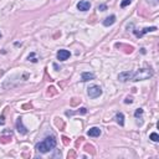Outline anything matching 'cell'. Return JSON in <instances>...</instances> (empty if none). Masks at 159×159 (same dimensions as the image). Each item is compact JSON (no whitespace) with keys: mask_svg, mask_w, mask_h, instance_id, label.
<instances>
[{"mask_svg":"<svg viewBox=\"0 0 159 159\" xmlns=\"http://www.w3.org/2000/svg\"><path fill=\"white\" fill-rule=\"evenodd\" d=\"M56 144H57L56 138L53 135H50V137H46L42 142L37 143L36 144V149L40 153H48L50 150H52L56 147Z\"/></svg>","mask_w":159,"mask_h":159,"instance_id":"1","label":"cell"},{"mask_svg":"<svg viewBox=\"0 0 159 159\" xmlns=\"http://www.w3.org/2000/svg\"><path fill=\"white\" fill-rule=\"evenodd\" d=\"M152 76H153V71L150 68H140L133 73L132 81H143V80L150 78Z\"/></svg>","mask_w":159,"mask_h":159,"instance_id":"2","label":"cell"},{"mask_svg":"<svg viewBox=\"0 0 159 159\" xmlns=\"http://www.w3.org/2000/svg\"><path fill=\"white\" fill-rule=\"evenodd\" d=\"M87 94L89 96V98H97L102 94V88L97 84H93L87 88Z\"/></svg>","mask_w":159,"mask_h":159,"instance_id":"3","label":"cell"},{"mask_svg":"<svg viewBox=\"0 0 159 159\" xmlns=\"http://www.w3.org/2000/svg\"><path fill=\"white\" fill-rule=\"evenodd\" d=\"M133 73L132 71H124V72H120L118 75V80L122 81V82H127V81H132V77H133Z\"/></svg>","mask_w":159,"mask_h":159,"instance_id":"4","label":"cell"},{"mask_svg":"<svg viewBox=\"0 0 159 159\" xmlns=\"http://www.w3.org/2000/svg\"><path fill=\"white\" fill-rule=\"evenodd\" d=\"M56 56H57V60H60V61H66V60L70 58L71 52L67 51V50H58Z\"/></svg>","mask_w":159,"mask_h":159,"instance_id":"5","label":"cell"},{"mask_svg":"<svg viewBox=\"0 0 159 159\" xmlns=\"http://www.w3.org/2000/svg\"><path fill=\"white\" fill-rule=\"evenodd\" d=\"M89 7H91V2L87 0H81L77 4V9L80 11H87V10H89Z\"/></svg>","mask_w":159,"mask_h":159,"instance_id":"6","label":"cell"},{"mask_svg":"<svg viewBox=\"0 0 159 159\" xmlns=\"http://www.w3.org/2000/svg\"><path fill=\"white\" fill-rule=\"evenodd\" d=\"M155 30H157L155 26H152V27H144L142 31H137V30H134V35H135L137 37H142L143 35H145V34H148V32H152V31H155Z\"/></svg>","mask_w":159,"mask_h":159,"instance_id":"7","label":"cell"},{"mask_svg":"<svg viewBox=\"0 0 159 159\" xmlns=\"http://www.w3.org/2000/svg\"><path fill=\"white\" fill-rule=\"evenodd\" d=\"M16 129H17V132H19L20 134H26V133H27V129H26V127L22 124V119H21V118H17V120H16Z\"/></svg>","mask_w":159,"mask_h":159,"instance_id":"8","label":"cell"},{"mask_svg":"<svg viewBox=\"0 0 159 159\" xmlns=\"http://www.w3.org/2000/svg\"><path fill=\"white\" fill-rule=\"evenodd\" d=\"M87 135L89 137H99L101 135V129L98 127H92L87 130Z\"/></svg>","mask_w":159,"mask_h":159,"instance_id":"9","label":"cell"},{"mask_svg":"<svg viewBox=\"0 0 159 159\" xmlns=\"http://www.w3.org/2000/svg\"><path fill=\"white\" fill-rule=\"evenodd\" d=\"M91 80H94V75L92 72H83L81 75V81L87 82V81H91Z\"/></svg>","mask_w":159,"mask_h":159,"instance_id":"10","label":"cell"},{"mask_svg":"<svg viewBox=\"0 0 159 159\" xmlns=\"http://www.w3.org/2000/svg\"><path fill=\"white\" fill-rule=\"evenodd\" d=\"M116 22V16L114 15H111V16H108V17H106L104 20H103V25L104 26H111V25H113Z\"/></svg>","mask_w":159,"mask_h":159,"instance_id":"11","label":"cell"},{"mask_svg":"<svg viewBox=\"0 0 159 159\" xmlns=\"http://www.w3.org/2000/svg\"><path fill=\"white\" fill-rule=\"evenodd\" d=\"M114 119H116V122L119 124V125H124V114L123 113H117L116 114V117H114Z\"/></svg>","mask_w":159,"mask_h":159,"instance_id":"12","label":"cell"},{"mask_svg":"<svg viewBox=\"0 0 159 159\" xmlns=\"http://www.w3.org/2000/svg\"><path fill=\"white\" fill-rule=\"evenodd\" d=\"M149 139H152L153 142H158V140H159V135H158L155 132H153V133H150V135H149Z\"/></svg>","mask_w":159,"mask_h":159,"instance_id":"13","label":"cell"},{"mask_svg":"<svg viewBox=\"0 0 159 159\" xmlns=\"http://www.w3.org/2000/svg\"><path fill=\"white\" fill-rule=\"evenodd\" d=\"M130 2H132V0H122V2H120V7H125V6H128Z\"/></svg>","mask_w":159,"mask_h":159,"instance_id":"14","label":"cell"},{"mask_svg":"<svg viewBox=\"0 0 159 159\" xmlns=\"http://www.w3.org/2000/svg\"><path fill=\"white\" fill-rule=\"evenodd\" d=\"M142 114H143V109H142V108H138V109L135 111V113H134V117L138 118V117L142 116Z\"/></svg>","mask_w":159,"mask_h":159,"instance_id":"15","label":"cell"},{"mask_svg":"<svg viewBox=\"0 0 159 159\" xmlns=\"http://www.w3.org/2000/svg\"><path fill=\"white\" fill-rule=\"evenodd\" d=\"M97 9H98L99 11H106V10H107V6L102 4V5H98V7H97Z\"/></svg>","mask_w":159,"mask_h":159,"instance_id":"16","label":"cell"},{"mask_svg":"<svg viewBox=\"0 0 159 159\" xmlns=\"http://www.w3.org/2000/svg\"><path fill=\"white\" fill-rule=\"evenodd\" d=\"M34 55H35V53H34V52H32V53H31V55H30V56H29V60H30V58H31V61H32V62H37V60H36V58H34Z\"/></svg>","mask_w":159,"mask_h":159,"instance_id":"17","label":"cell"},{"mask_svg":"<svg viewBox=\"0 0 159 159\" xmlns=\"http://www.w3.org/2000/svg\"><path fill=\"white\" fill-rule=\"evenodd\" d=\"M132 102H133L132 97H127V98H125V101H124V103H132Z\"/></svg>","mask_w":159,"mask_h":159,"instance_id":"18","label":"cell"},{"mask_svg":"<svg viewBox=\"0 0 159 159\" xmlns=\"http://www.w3.org/2000/svg\"><path fill=\"white\" fill-rule=\"evenodd\" d=\"M5 120H4V117H0V124H4Z\"/></svg>","mask_w":159,"mask_h":159,"instance_id":"19","label":"cell"},{"mask_svg":"<svg viewBox=\"0 0 159 159\" xmlns=\"http://www.w3.org/2000/svg\"><path fill=\"white\" fill-rule=\"evenodd\" d=\"M1 36H2V35H1V32H0V39H1Z\"/></svg>","mask_w":159,"mask_h":159,"instance_id":"20","label":"cell"}]
</instances>
